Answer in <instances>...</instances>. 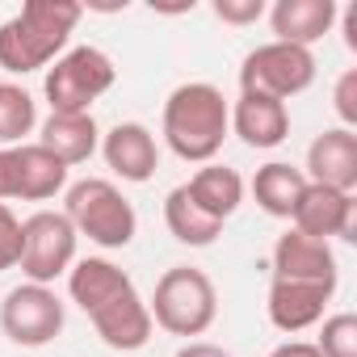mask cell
<instances>
[{
  "instance_id": "8",
  "label": "cell",
  "mask_w": 357,
  "mask_h": 357,
  "mask_svg": "<svg viewBox=\"0 0 357 357\" xmlns=\"http://www.w3.org/2000/svg\"><path fill=\"white\" fill-rule=\"evenodd\" d=\"M76 227L63 211H38L22 223V273L34 286H51L76 265Z\"/></svg>"
},
{
  "instance_id": "11",
  "label": "cell",
  "mask_w": 357,
  "mask_h": 357,
  "mask_svg": "<svg viewBox=\"0 0 357 357\" xmlns=\"http://www.w3.org/2000/svg\"><path fill=\"white\" fill-rule=\"evenodd\" d=\"M273 278H282V282H315V286H332L336 290L340 265H336L332 244L311 240L303 231H286L273 244Z\"/></svg>"
},
{
  "instance_id": "5",
  "label": "cell",
  "mask_w": 357,
  "mask_h": 357,
  "mask_svg": "<svg viewBox=\"0 0 357 357\" xmlns=\"http://www.w3.org/2000/svg\"><path fill=\"white\" fill-rule=\"evenodd\" d=\"M63 215L76 227V236H89L101 248H126L139 231L135 206L122 198V190L105 176H84V181L68 185Z\"/></svg>"
},
{
  "instance_id": "21",
  "label": "cell",
  "mask_w": 357,
  "mask_h": 357,
  "mask_svg": "<svg viewBox=\"0 0 357 357\" xmlns=\"http://www.w3.org/2000/svg\"><path fill=\"white\" fill-rule=\"evenodd\" d=\"M164 223H168V231H172L176 244H190V248H206V244H215V240L223 236V223L211 219V215L185 194V185H176V190L164 198Z\"/></svg>"
},
{
  "instance_id": "19",
  "label": "cell",
  "mask_w": 357,
  "mask_h": 357,
  "mask_svg": "<svg viewBox=\"0 0 357 357\" xmlns=\"http://www.w3.org/2000/svg\"><path fill=\"white\" fill-rule=\"evenodd\" d=\"M185 194H190L211 219L227 223V219L240 211V202H244V181H240V172L227 168V164H206V168H198L190 181H185Z\"/></svg>"
},
{
  "instance_id": "22",
  "label": "cell",
  "mask_w": 357,
  "mask_h": 357,
  "mask_svg": "<svg viewBox=\"0 0 357 357\" xmlns=\"http://www.w3.org/2000/svg\"><path fill=\"white\" fill-rule=\"evenodd\" d=\"M38 126V105L22 84H0V143L13 147Z\"/></svg>"
},
{
  "instance_id": "10",
  "label": "cell",
  "mask_w": 357,
  "mask_h": 357,
  "mask_svg": "<svg viewBox=\"0 0 357 357\" xmlns=\"http://www.w3.org/2000/svg\"><path fill=\"white\" fill-rule=\"evenodd\" d=\"M290 223H294V231H303L311 240H324L328 244L336 236V240L353 244L357 240V202H353V194H340V190H328V185H311L307 181V190H303Z\"/></svg>"
},
{
  "instance_id": "18",
  "label": "cell",
  "mask_w": 357,
  "mask_h": 357,
  "mask_svg": "<svg viewBox=\"0 0 357 357\" xmlns=\"http://www.w3.org/2000/svg\"><path fill=\"white\" fill-rule=\"evenodd\" d=\"M13 164H17V198L22 202H47L59 190H68V168L38 143L13 147Z\"/></svg>"
},
{
  "instance_id": "4",
  "label": "cell",
  "mask_w": 357,
  "mask_h": 357,
  "mask_svg": "<svg viewBox=\"0 0 357 357\" xmlns=\"http://www.w3.org/2000/svg\"><path fill=\"white\" fill-rule=\"evenodd\" d=\"M147 311H151V324H160L168 336H202L219 315V294L202 269L172 265L160 273Z\"/></svg>"
},
{
  "instance_id": "13",
  "label": "cell",
  "mask_w": 357,
  "mask_h": 357,
  "mask_svg": "<svg viewBox=\"0 0 357 357\" xmlns=\"http://www.w3.org/2000/svg\"><path fill=\"white\" fill-rule=\"evenodd\" d=\"M101 155L105 164L130 185H143L155 176L160 168V147H155V135L143 126V122H118L105 139H101Z\"/></svg>"
},
{
  "instance_id": "12",
  "label": "cell",
  "mask_w": 357,
  "mask_h": 357,
  "mask_svg": "<svg viewBox=\"0 0 357 357\" xmlns=\"http://www.w3.org/2000/svg\"><path fill=\"white\" fill-rule=\"evenodd\" d=\"M307 181L311 185H328L340 194L357 190V135L344 126H332L324 135L311 139L307 147Z\"/></svg>"
},
{
  "instance_id": "17",
  "label": "cell",
  "mask_w": 357,
  "mask_h": 357,
  "mask_svg": "<svg viewBox=\"0 0 357 357\" xmlns=\"http://www.w3.org/2000/svg\"><path fill=\"white\" fill-rule=\"evenodd\" d=\"M97 143H101V130H97L93 114H51L38 135V147H47L63 168L84 164L97 151Z\"/></svg>"
},
{
  "instance_id": "2",
  "label": "cell",
  "mask_w": 357,
  "mask_h": 357,
  "mask_svg": "<svg viewBox=\"0 0 357 357\" xmlns=\"http://www.w3.org/2000/svg\"><path fill=\"white\" fill-rule=\"evenodd\" d=\"M231 135V105L227 97L206 84L190 80L172 89L164 101V143L185 164H211L223 151V139Z\"/></svg>"
},
{
  "instance_id": "24",
  "label": "cell",
  "mask_w": 357,
  "mask_h": 357,
  "mask_svg": "<svg viewBox=\"0 0 357 357\" xmlns=\"http://www.w3.org/2000/svg\"><path fill=\"white\" fill-rule=\"evenodd\" d=\"M22 261V219L9 211V202H0V273L17 269Z\"/></svg>"
},
{
  "instance_id": "20",
  "label": "cell",
  "mask_w": 357,
  "mask_h": 357,
  "mask_svg": "<svg viewBox=\"0 0 357 357\" xmlns=\"http://www.w3.org/2000/svg\"><path fill=\"white\" fill-rule=\"evenodd\" d=\"M303 190H307L303 168H294V164H286V160H269V164L257 168V176H252V198H257V206H261L265 215H273V219H290L294 206H298V198H303Z\"/></svg>"
},
{
  "instance_id": "6",
  "label": "cell",
  "mask_w": 357,
  "mask_h": 357,
  "mask_svg": "<svg viewBox=\"0 0 357 357\" xmlns=\"http://www.w3.org/2000/svg\"><path fill=\"white\" fill-rule=\"evenodd\" d=\"M118 80V68L105 51L97 47H72L55 59V68L47 72V101H51V114H89V105L109 93Z\"/></svg>"
},
{
  "instance_id": "14",
  "label": "cell",
  "mask_w": 357,
  "mask_h": 357,
  "mask_svg": "<svg viewBox=\"0 0 357 357\" xmlns=\"http://www.w3.org/2000/svg\"><path fill=\"white\" fill-rule=\"evenodd\" d=\"M332 286H315V282H282L273 278L269 286V324L278 332H303L311 324L324 319V307L332 303Z\"/></svg>"
},
{
  "instance_id": "23",
  "label": "cell",
  "mask_w": 357,
  "mask_h": 357,
  "mask_svg": "<svg viewBox=\"0 0 357 357\" xmlns=\"http://www.w3.org/2000/svg\"><path fill=\"white\" fill-rule=\"evenodd\" d=\"M319 357H357V315L353 311H336L324 319L319 340H315Z\"/></svg>"
},
{
  "instance_id": "15",
  "label": "cell",
  "mask_w": 357,
  "mask_h": 357,
  "mask_svg": "<svg viewBox=\"0 0 357 357\" xmlns=\"http://www.w3.org/2000/svg\"><path fill=\"white\" fill-rule=\"evenodd\" d=\"M340 9L336 0H278L269 9V26H273V43H290V47H307L319 43L332 26H336Z\"/></svg>"
},
{
  "instance_id": "16",
  "label": "cell",
  "mask_w": 357,
  "mask_h": 357,
  "mask_svg": "<svg viewBox=\"0 0 357 357\" xmlns=\"http://www.w3.org/2000/svg\"><path fill=\"white\" fill-rule=\"evenodd\" d=\"M231 130L248 147L269 151V147L286 143L290 109H286V101H273V97H261V93H240V101L231 105Z\"/></svg>"
},
{
  "instance_id": "1",
  "label": "cell",
  "mask_w": 357,
  "mask_h": 357,
  "mask_svg": "<svg viewBox=\"0 0 357 357\" xmlns=\"http://www.w3.org/2000/svg\"><path fill=\"white\" fill-rule=\"evenodd\" d=\"M68 294L72 303L93 319L97 336L114 353H135L151 340V311L139 298L130 273H122L105 257H84L68 269Z\"/></svg>"
},
{
  "instance_id": "3",
  "label": "cell",
  "mask_w": 357,
  "mask_h": 357,
  "mask_svg": "<svg viewBox=\"0 0 357 357\" xmlns=\"http://www.w3.org/2000/svg\"><path fill=\"white\" fill-rule=\"evenodd\" d=\"M84 5L76 0H30L17 17L0 26V68L26 76L59 59L72 43V30L80 26Z\"/></svg>"
},
{
  "instance_id": "27",
  "label": "cell",
  "mask_w": 357,
  "mask_h": 357,
  "mask_svg": "<svg viewBox=\"0 0 357 357\" xmlns=\"http://www.w3.org/2000/svg\"><path fill=\"white\" fill-rule=\"evenodd\" d=\"M176 357H231V353L219 349V344H211V340H190V344L176 349Z\"/></svg>"
},
{
  "instance_id": "29",
  "label": "cell",
  "mask_w": 357,
  "mask_h": 357,
  "mask_svg": "<svg viewBox=\"0 0 357 357\" xmlns=\"http://www.w3.org/2000/svg\"><path fill=\"white\" fill-rule=\"evenodd\" d=\"M340 22H344V47L357 51V5H349V9L340 13Z\"/></svg>"
},
{
  "instance_id": "28",
  "label": "cell",
  "mask_w": 357,
  "mask_h": 357,
  "mask_svg": "<svg viewBox=\"0 0 357 357\" xmlns=\"http://www.w3.org/2000/svg\"><path fill=\"white\" fill-rule=\"evenodd\" d=\"M269 357H319V349H315L311 340H286V344H278Z\"/></svg>"
},
{
  "instance_id": "7",
  "label": "cell",
  "mask_w": 357,
  "mask_h": 357,
  "mask_svg": "<svg viewBox=\"0 0 357 357\" xmlns=\"http://www.w3.org/2000/svg\"><path fill=\"white\" fill-rule=\"evenodd\" d=\"M315 80V55L290 43H265L240 63V93H261L273 101H290L307 93Z\"/></svg>"
},
{
  "instance_id": "9",
  "label": "cell",
  "mask_w": 357,
  "mask_h": 357,
  "mask_svg": "<svg viewBox=\"0 0 357 357\" xmlns=\"http://www.w3.org/2000/svg\"><path fill=\"white\" fill-rule=\"evenodd\" d=\"M63 298L51 290V286H13L5 294V303H0V332H5L13 344L22 349H43L51 344L59 332H63Z\"/></svg>"
},
{
  "instance_id": "25",
  "label": "cell",
  "mask_w": 357,
  "mask_h": 357,
  "mask_svg": "<svg viewBox=\"0 0 357 357\" xmlns=\"http://www.w3.org/2000/svg\"><path fill=\"white\" fill-rule=\"evenodd\" d=\"M211 13L223 26H252V22L265 17V0H215Z\"/></svg>"
},
{
  "instance_id": "26",
  "label": "cell",
  "mask_w": 357,
  "mask_h": 357,
  "mask_svg": "<svg viewBox=\"0 0 357 357\" xmlns=\"http://www.w3.org/2000/svg\"><path fill=\"white\" fill-rule=\"evenodd\" d=\"M332 109L340 114L344 130L357 126V68H349V72L336 80V89H332Z\"/></svg>"
}]
</instances>
